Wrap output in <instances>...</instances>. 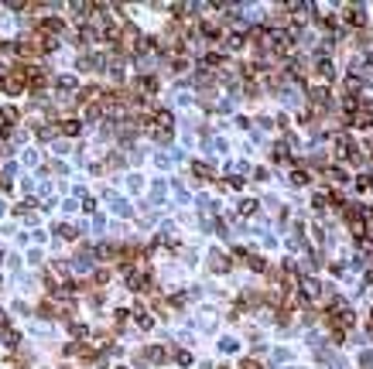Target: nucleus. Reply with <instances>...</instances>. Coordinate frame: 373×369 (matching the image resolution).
Instances as JSON below:
<instances>
[{
  "label": "nucleus",
  "mask_w": 373,
  "mask_h": 369,
  "mask_svg": "<svg viewBox=\"0 0 373 369\" xmlns=\"http://www.w3.org/2000/svg\"><path fill=\"white\" fill-rule=\"evenodd\" d=\"M243 369H257V359H247V363H243Z\"/></svg>",
  "instance_id": "4"
},
{
  "label": "nucleus",
  "mask_w": 373,
  "mask_h": 369,
  "mask_svg": "<svg viewBox=\"0 0 373 369\" xmlns=\"http://www.w3.org/2000/svg\"><path fill=\"white\" fill-rule=\"evenodd\" d=\"M62 130H65V134H79V123H75V120H65Z\"/></svg>",
  "instance_id": "3"
},
{
  "label": "nucleus",
  "mask_w": 373,
  "mask_h": 369,
  "mask_svg": "<svg viewBox=\"0 0 373 369\" xmlns=\"http://www.w3.org/2000/svg\"><path fill=\"white\" fill-rule=\"evenodd\" d=\"M229 263H226V256L223 253H213V270H226Z\"/></svg>",
  "instance_id": "2"
},
{
  "label": "nucleus",
  "mask_w": 373,
  "mask_h": 369,
  "mask_svg": "<svg viewBox=\"0 0 373 369\" xmlns=\"http://www.w3.org/2000/svg\"><path fill=\"white\" fill-rule=\"evenodd\" d=\"M301 291H305V294H308V297H318V284L305 277V281H301Z\"/></svg>",
  "instance_id": "1"
}]
</instances>
